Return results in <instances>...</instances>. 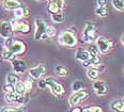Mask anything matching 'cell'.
<instances>
[{
    "label": "cell",
    "mask_w": 124,
    "mask_h": 112,
    "mask_svg": "<svg viewBox=\"0 0 124 112\" xmlns=\"http://www.w3.org/2000/svg\"><path fill=\"white\" fill-rule=\"evenodd\" d=\"M77 42L78 41H77L75 34L70 30L63 31L59 35V43L63 46H66V47H75L77 45Z\"/></svg>",
    "instance_id": "6da1fadb"
},
{
    "label": "cell",
    "mask_w": 124,
    "mask_h": 112,
    "mask_svg": "<svg viewBox=\"0 0 124 112\" xmlns=\"http://www.w3.org/2000/svg\"><path fill=\"white\" fill-rule=\"evenodd\" d=\"M46 22L41 17L35 19V31H34V40H46L48 37L46 35Z\"/></svg>",
    "instance_id": "7a4b0ae2"
},
{
    "label": "cell",
    "mask_w": 124,
    "mask_h": 112,
    "mask_svg": "<svg viewBox=\"0 0 124 112\" xmlns=\"http://www.w3.org/2000/svg\"><path fill=\"white\" fill-rule=\"evenodd\" d=\"M45 82H46V85H47V88L50 89L51 93H53L55 96H58V97H60L64 94V88L63 85L60 84L55 78L53 77H47L45 78Z\"/></svg>",
    "instance_id": "3957f363"
},
{
    "label": "cell",
    "mask_w": 124,
    "mask_h": 112,
    "mask_svg": "<svg viewBox=\"0 0 124 112\" xmlns=\"http://www.w3.org/2000/svg\"><path fill=\"white\" fill-rule=\"evenodd\" d=\"M95 30H96V25L93 22H88L82 31V40L84 42H92L96 40V34H95Z\"/></svg>",
    "instance_id": "277c9868"
},
{
    "label": "cell",
    "mask_w": 124,
    "mask_h": 112,
    "mask_svg": "<svg viewBox=\"0 0 124 112\" xmlns=\"http://www.w3.org/2000/svg\"><path fill=\"white\" fill-rule=\"evenodd\" d=\"M89 96V92L84 90H80V91H76V92H73L71 94V96L69 97V105L71 107H75L77 106L80 101H82L85 98H87Z\"/></svg>",
    "instance_id": "5b68a950"
},
{
    "label": "cell",
    "mask_w": 124,
    "mask_h": 112,
    "mask_svg": "<svg viewBox=\"0 0 124 112\" xmlns=\"http://www.w3.org/2000/svg\"><path fill=\"white\" fill-rule=\"evenodd\" d=\"M96 47L99 48L100 50V53H103V54H106L109 52V50L111 49V46H112V43L110 42L109 40L105 37V36H99L96 37Z\"/></svg>",
    "instance_id": "8992f818"
},
{
    "label": "cell",
    "mask_w": 124,
    "mask_h": 112,
    "mask_svg": "<svg viewBox=\"0 0 124 112\" xmlns=\"http://www.w3.org/2000/svg\"><path fill=\"white\" fill-rule=\"evenodd\" d=\"M13 27L9 20H0V36L2 38H9L13 34Z\"/></svg>",
    "instance_id": "52a82bcc"
},
{
    "label": "cell",
    "mask_w": 124,
    "mask_h": 112,
    "mask_svg": "<svg viewBox=\"0 0 124 112\" xmlns=\"http://www.w3.org/2000/svg\"><path fill=\"white\" fill-rule=\"evenodd\" d=\"M92 87L99 96H104L108 93V84L104 80H95Z\"/></svg>",
    "instance_id": "ba28073f"
},
{
    "label": "cell",
    "mask_w": 124,
    "mask_h": 112,
    "mask_svg": "<svg viewBox=\"0 0 124 112\" xmlns=\"http://www.w3.org/2000/svg\"><path fill=\"white\" fill-rule=\"evenodd\" d=\"M28 73H29V76L32 79H41L43 75L46 73V66L44 64H39L37 66L30 68Z\"/></svg>",
    "instance_id": "9c48e42d"
},
{
    "label": "cell",
    "mask_w": 124,
    "mask_h": 112,
    "mask_svg": "<svg viewBox=\"0 0 124 112\" xmlns=\"http://www.w3.org/2000/svg\"><path fill=\"white\" fill-rule=\"evenodd\" d=\"M8 49H10V50L15 54V56H22V54H24L26 52L27 47H26V44L24 43V42L14 41L13 42V44L11 45V47L8 48Z\"/></svg>",
    "instance_id": "30bf717a"
},
{
    "label": "cell",
    "mask_w": 124,
    "mask_h": 112,
    "mask_svg": "<svg viewBox=\"0 0 124 112\" xmlns=\"http://www.w3.org/2000/svg\"><path fill=\"white\" fill-rule=\"evenodd\" d=\"M12 68L13 72L15 74H25L27 71V64L24 60L20 59H15L14 61H12Z\"/></svg>",
    "instance_id": "8fae6325"
},
{
    "label": "cell",
    "mask_w": 124,
    "mask_h": 112,
    "mask_svg": "<svg viewBox=\"0 0 124 112\" xmlns=\"http://www.w3.org/2000/svg\"><path fill=\"white\" fill-rule=\"evenodd\" d=\"M12 27L13 31L23 34H28L30 32V26L27 22H12Z\"/></svg>",
    "instance_id": "7c38bea8"
},
{
    "label": "cell",
    "mask_w": 124,
    "mask_h": 112,
    "mask_svg": "<svg viewBox=\"0 0 124 112\" xmlns=\"http://www.w3.org/2000/svg\"><path fill=\"white\" fill-rule=\"evenodd\" d=\"M2 6H3V7L6 10L14 11V10H16V9H18V7H22V3H20L18 0H3Z\"/></svg>",
    "instance_id": "4fadbf2b"
},
{
    "label": "cell",
    "mask_w": 124,
    "mask_h": 112,
    "mask_svg": "<svg viewBox=\"0 0 124 112\" xmlns=\"http://www.w3.org/2000/svg\"><path fill=\"white\" fill-rule=\"evenodd\" d=\"M75 58H76V60H78V61L84 62V61H86V60L91 58V54L89 53V51H88L87 49L78 48L76 50V52H75Z\"/></svg>",
    "instance_id": "5bb4252c"
},
{
    "label": "cell",
    "mask_w": 124,
    "mask_h": 112,
    "mask_svg": "<svg viewBox=\"0 0 124 112\" xmlns=\"http://www.w3.org/2000/svg\"><path fill=\"white\" fill-rule=\"evenodd\" d=\"M82 63V66L84 67H91V66H97V65L101 64V59L100 57H94V56H91V58L86 60V61L81 62Z\"/></svg>",
    "instance_id": "9a60e30c"
},
{
    "label": "cell",
    "mask_w": 124,
    "mask_h": 112,
    "mask_svg": "<svg viewBox=\"0 0 124 112\" xmlns=\"http://www.w3.org/2000/svg\"><path fill=\"white\" fill-rule=\"evenodd\" d=\"M1 112H27V108L25 106H17V107H2Z\"/></svg>",
    "instance_id": "2e32d148"
},
{
    "label": "cell",
    "mask_w": 124,
    "mask_h": 112,
    "mask_svg": "<svg viewBox=\"0 0 124 112\" xmlns=\"http://www.w3.org/2000/svg\"><path fill=\"white\" fill-rule=\"evenodd\" d=\"M87 76H88L89 79H91V80H96L97 78H99V76H100V71L95 66H91V67L88 68Z\"/></svg>",
    "instance_id": "e0dca14e"
},
{
    "label": "cell",
    "mask_w": 124,
    "mask_h": 112,
    "mask_svg": "<svg viewBox=\"0 0 124 112\" xmlns=\"http://www.w3.org/2000/svg\"><path fill=\"white\" fill-rule=\"evenodd\" d=\"M15 54L12 52L10 49H4V50H2L1 51V59H3V60H6V61H9V62H12V61H14L15 59Z\"/></svg>",
    "instance_id": "ac0fdd59"
},
{
    "label": "cell",
    "mask_w": 124,
    "mask_h": 112,
    "mask_svg": "<svg viewBox=\"0 0 124 112\" xmlns=\"http://www.w3.org/2000/svg\"><path fill=\"white\" fill-rule=\"evenodd\" d=\"M51 20L54 22H56V24H61V22H63L65 20V15L62 11L54 13V14H51Z\"/></svg>",
    "instance_id": "d6986e66"
},
{
    "label": "cell",
    "mask_w": 124,
    "mask_h": 112,
    "mask_svg": "<svg viewBox=\"0 0 124 112\" xmlns=\"http://www.w3.org/2000/svg\"><path fill=\"white\" fill-rule=\"evenodd\" d=\"M111 109L116 112H124V100H115L111 103Z\"/></svg>",
    "instance_id": "ffe728a7"
},
{
    "label": "cell",
    "mask_w": 124,
    "mask_h": 112,
    "mask_svg": "<svg viewBox=\"0 0 124 112\" xmlns=\"http://www.w3.org/2000/svg\"><path fill=\"white\" fill-rule=\"evenodd\" d=\"M18 81H20V77H19L18 74H15L14 72L8 74V76H7V83H10V84L14 85L15 83H17Z\"/></svg>",
    "instance_id": "44dd1931"
},
{
    "label": "cell",
    "mask_w": 124,
    "mask_h": 112,
    "mask_svg": "<svg viewBox=\"0 0 124 112\" xmlns=\"http://www.w3.org/2000/svg\"><path fill=\"white\" fill-rule=\"evenodd\" d=\"M55 73L60 77H66L69 75V69L64 65H56Z\"/></svg>",
    "instance_id": "7402d4cb"
},
{
    "label": "cell",
    "mask_w": 124,
    "mask_h": 112,
    "mask_svg": "<svg viewBox=\"0 0 124 112\" xmlns=\"http://www.w3.org/2000/svg\"><path fill=\"white\" fill-rule=\"evenodd\" d=\"M18 97H19V95L17 94L16 92H11V93H6L4 99H6V101L8 104H14L17 101Z\"/></svg>",
    "instance_id": "603a6c76"
},
{
    "label": "cell",
    "mask_w": 124,
    "mask_h": 112,
    "mask_svg": "<svg viewBox=\"0 0 124 112\" xmlns=\"http://www.w3.org/2000/svg\"><path fill=\"white\" fill-rule=\"evenodd\" d=\"M14 90L18 95H23V94H25V93L27 92L26 87H25V83L23 81H18L17 83H15L14 84Z\"/></svg>",
    "instance_id": "cb8c5ba5"
},
{
    "label": "cell",
    "mask_w": 124,
    "mask_h": 112,
    "mask_svg": "<svg viewBox=\"0 0 124 112\" xmlns=\"http://www.w3.org/2000/svg\"><path fill=\"white\" fill-rule=\"evenodd\" d=\"M72 91L76 92V91H80L85 89V83L82 80H75V81L72 83Z\"/></svg>",
    "instance_id": "d4e9b609"
},
{
    "label": "cell",
    "mask_w": 124,
    "mask_h": 112,
    "mask_svg": "<svg viewBox=\"0 0 124 112\" xmlns=\"http://www.w3.org/2000/svg\"><path fill=\"white\" fill-rule=\"evenodd\" d=\"M111 3H112V7L117 11H120V12L124 11V0H111Z\"/></svg>",
    "instance_id": "484cf974"
},
{
    "label": "cell",
    "mask_w": 124,
    "mask_h": 112,
    "mask_svg": "<svg viewBox=\"0 0 124 112\" xmlns=\"http://www.w3.org/2000/svg\"><path fill=\"white\" fill-rule=\"evenodd\" d=\"M87 50L89 51V53L91 54V56H94V57H99L100 56V50H99V48L96 47L95 44H90Z\"/></svg>",
    "instance_id": "4316f807"
},
{
    "label": "cell",
    "mask_w": 124,
    "mask_h": 112,
    "mask_svg": "<svg viewBox=\"0 0 124 112\" xmlns=\"http://www.w3.org/2000/svg\"><path fill=\"white\" fill-rule=\"evenodd\" d=\"M95 13H96L97 16L100 17H106L107 16V7H97L96 9H95Z\"/></svg>",
    "instance_id": "83f0119b"
},
{
    "label": "cell",
    "mask_w": 124,
    "mask_h": 112,
    "mask_svg": "<svg viewBox=\"0 0 124 112\" xmlns=\"http://www.w3.org/2000/svg\"><path fill=\"white\" fill-rule=\"evenodd\" d=\"M47 10L50 14H54V13L61 11V9L58 7V4H57L56 2H49V4H48V7H47Z\"/></svg>",
    "instance_id": "f1b7e54d"
},
{
    "label": "cell",
    "mask_w": 124,
    "mask_h": 112,
    "mask_svg": "<svg viewBox=\"0 0 124 112\" xmlns=\"http://www.w3.org/2000/svg\"><path fill=\"white\" fill-rule=\"evenodd\" d=\"M56 33H57V30L54 26H47L46 27V35L48 37H54L56 35Z\"/></svg>",
    "instance_id": "f546056e"
},
{
    "label": "cell",
    "mask_w": 124,
    "mask_h": 112,
    "mask_svg": "<svg viewBox=\"0 0 124 112\" xmlns=\"http://www.w3.org/2000/svg\"><path fill=\"white\" fill-rule=\"evenodd\" d=\"M14 16L16 17V18L24 17V7H18V9L14 10Z\"/></svg>",
    "instance_id": "4dcf8cb0"
},
{
    "label": "cell",
    "mask_w": 124,
    "mask_h": 112,
    "mask_svg": "<svg viewBox=\"0 0 124 112\" xmlns=\"http://www.w3.org/2000/svg\"><path fill=\"white\" fill-rule=\"evenodd\" d=\"M24 83H25V87H26V90H27V92H30L31 89H32V87H33V82H32V79H31V77L30 78H27Z\"/></svg>",
    "instance_id": "1f68e13d"
},
{
    "label": "cell",
    "mask_w": 124,
    "mask_h": 112,
    "mask_svg": "<svg viewBox=\"0 0 124 112\" xmlns=\"http://www.w3.org/2000/svg\"><path fill=\"white\" fill-rule=\"evenodd\" d=\"M3 91L6 93H11V92H15L14 90V85L13 84H10V83H6L3 85Z\"/></svg>",
    "instance_id": "d6a6232c"
},
{
    "label": "cell",
    "mask_w": 124,
    "mask_h": 112,
    "mask_svg": "<svg viewBox=\"0 0 124 112\" xmlns=\"http://www.w3.org/2000/svg\"><path fill=\"white\" fill-rule=\"evenodd\" d=\"M13 42H14V40H13L12 37H9V38H6V42H4V47H6L7 49L11 47V45L13 44Z\"/></svg>",
    "instance_id": "836d02e7"
},
{
    "label": "cell",
    "mask_w": 124,
    "mask_h": 112,
    "mask_svg": "<svg viewBox=\"0 0 124 112\" xmlns=\"http://www.w3.org/2000/svg\"><path fill=\"white\" fill-rule=\"evenodd\" d=\"M38 87L40 89H46V88H47L46 82H45V79H40V81L38 82Z\"/></svg>",
    "instance_id": "e575fe53"
},
{
    "label": "cell",
    "mask_w": 124,
    "mask_h": 112,
    "mask_svg": "<svg viewBox=\"0 0 124 112\" xmlns=\"http://www.w3.org/2000/svg\"><path fill=\"white\" fill-rule=\"evenodd\" d=\"M90 111L91 112H103V109L100 106H92L90 107Z\"/></svg>",
    "instance_id": "d590c367"
},
{
    "label": "cell",
    "mask_w": 124,
    "mask_h": 112,
    "mask_svg": "<svg viewBox=\"0 0 124 112\" xmlns=\"http://www.w3.org/2000/svg\"><path fill=\"white\" fill-rule=\"evenodd\" d=\"M57 4H58V7H60V9L62 10L64 7V4H65V1L64 0H57V1H55Z\"/></svg>",
    "instance_id": "8d00e7d4"
},
{
    "label": "cell",
    "mask_w": 124,
    "mask_h": 112,
    "mask_svg": "<svg viewBox=\"0 0 124 112\" xmlns=\"http://www.w3.org/2000/svg\"><path fill=\"white\" fill-rule=\"evenodd\" d=\"M107 0H97V6L99 7H106Z\"/></svg>",
    "instance_id": "74e56055"
},
{
    "label": "cell",
    "mask_w": 124,
    "mask_h": 112,
    "mask_svg": "<svg viewBox=\"0 0 124 112\" xmlns=\"http://www.w3.org/2000/svg\"><path fill=\"white\" fill-rule=\"evenodd\" d=\"M70 112H82V108L75 106V107H73V109H72V110L70 111Z\"/></svg>",
    "instance_id": "f35d334b"
},
{
    "label": "cell",
    "mask_w": 124,
    "mask_h": 112,
    "mask_svg": "<svg viewBox=\"0 0 124 112\" xmlns=\"http://www.w3.org/2000/svg\"><path fill=\"white\" fill-rule=\"evenodd\" d=\"M30 16V10L28 7H24V17H29Z\"/></svg>",
    "instance_id": "ab89813d"
},
{
    "label": "cell",
    "mask_w": 124,
    "mask_h": 112,
    "mask_svg": "<svg viewBox=\"0 0 124 112\" xmlns=\"http://www.w3.org/2000/svg\"><path fill=\"white\" fill-rule=\"evenodd\" d=\"M82 112H91V111H90V108H87V109H82Z\"/></svg>",
    "instance_id": "60d3db41"
},
{
    "label": "cell",
    "mask_w": 124,
    "mask_h": 112,
    "mask_svg": "<svg viewBox=\"0 0 124 112\" xmlns=\"http://www.w3.org/2000/svg\"><path fill=\"white\" fill-rule=\"evenodd\" d=\"M121 42H122V44H123V46H124V34L122 35V37H121Z\"/></svg>",
    "instance_id": "b9f144b4"
},
{
    "label": "cell",
    "mask_w": 124,
    "mask_h": 112,
    "mask_svg": "<svg viewBox=\"0 0 124 112\" xmlns=\"http://www.w3.org/2000/svg\"><path fill=\"white\" fill-rule=\"evenodd\" d=\"M55 1H57V0H49V2H55Z\"/></svg>",
    "instance_id": "7bdbcfd3"
},
{
    "label": "cell",
    "mask_w": 124,
    "mask_h": 112,
    "mask_svg": "<svg viewBox=\"0 0 124 112\" xmlns=\"http://www.w3.org/2000/svg\"><path fill=\"white\" fill-rule=\"evenodd\" d=\"M1 51L2 50H1V48H0V59H1Z\"/></svg>",
    "instance_id": "ee69618b"
},
{
    "label": "cell",
    "mask_w": 124,
    "mask_h": 112,
    "mask_svg": "<svg viewBox=\"0 0 124 112\" xmlns=\"http://www.w3.org/2000/svg\"><path fill=\"white\" fill-rule=\"evenodd\" d=\"M37 1H45V0H37Z\"/></svg>",
    "instance_id": "f6af8a7d"
},
{
    "label": "cell",
    "mask_w": 124,
    "mask_h": 112,
    "mask_svg": "<svg viewBox=\"0 0 124 112\" xmlns=\"http://www.w3.org/2000/svg\"><path fill=\"white\" fill-rule=\"evenodd\" d=\"M1 109H2V107H1V106H0V112H1Z\"/></svg>",
    "instance_id": "bcb514c9"
}]
</instances>
